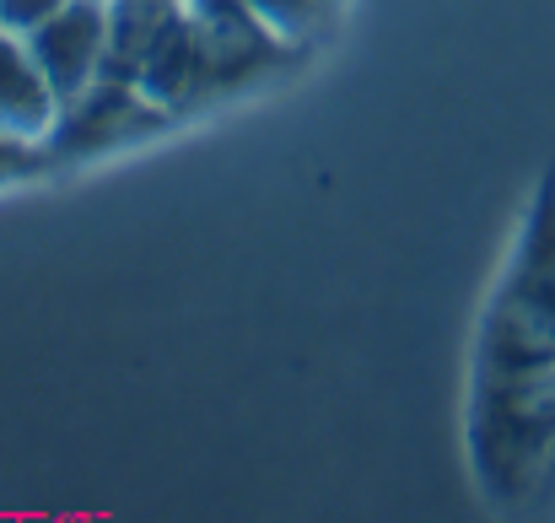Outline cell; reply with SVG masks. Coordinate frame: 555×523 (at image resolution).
Returning <instances> with one entry per match:
<instances>
[{"instance_id":"6da1fadb","label":"cell","mask_w":555,"mask_h":523,"mask_svg":"<svg viewBox=\"0 0 555 523\" xmlns=\"http://www.w3.org/2000/svg\"><path fill=\"white\" fill-rule=\"evenodd\" d=\"M469 464L496 508H545L555 448V174L491 286L469 372Z\"/></svg>"},{"instance_id":"7a4b0ae2","label":"cell","mask_w":555,"mask_h":523,"mask_svg":"<svg viewBox=\"0 0 555 523\" xmlns=\"http://www.w3.org/2000/svg\"><path fill=\"white\" fill-rule=\"evenodd\" d=\"M168 125H173V114L157 109L135 81L98 76L87 92L60 103V119L43 136V152H49V163H81V157H103V152L135 146V141L168 130Z\"/></svg>"},{"instance_id":"3957f363","label":"cell","mask_w":555,"mask_h":523,"mask_svg":"<svg viewBox=\"0 0 555 523\" xmlns=\"http://www.w3.org/2000/svg\"><path fill=\"white\" fill-rule=\"evenodd\" d=\"M184 11L199 38V60H205V98L232 92L264 71H281L297 54L243 0H184Z\"/></svg>"},{"instance_id":"277c9868","label":"cell","mask_w":555,"mask_h":523,"mask_svg":"<svg viewBox=\"0 0 555 523\" xmlns=\"http://www.w3.org/2000/svg\"><path fill=\"white\" fill-rule=\"evenodd\" d=\"M38 71L49 76L54 98L70 103L103 76V49H108V0H65L54 16H43L33 33H22Z\"/></svg>"},{"instance_id":"5b68a950","label":"cell","mask_w":555,"mask_h":523,"mask_svg":"<svg viewBox=\"0 0 555 523\" xmlns=\"http://www.w3.org/2000/svg\"><path fill=\"white\" fill-rule=\"evenodd\" d=\"M135 87H141L157 109H168L173 119L189 114L194 103H205V60H199V38H194V22H189L184 0L173 5V16H168L163 33L152 38V49L141 54Z\"/></svg>"},{"instance_id":"8992f818","label":"cell","mask_w":555,"mask_h":523,"mask_svg":"<svg viewBox=\"0 0 555 523\" xmlns=\"http://www.w3.org/2000/svg\"><path fill=\"white\" fill-rule=\"evenodd\" d=\"M54 119H60V98H54L49 76L38 71L27 38L0 27V136L43 146Z\"/></svg>"},{"instance_id":"52a82bcc","label":"cell","mask_w":555,"mask_h":523,"mask_svg":"<svg viewBox=\"0 0 555 523\" xmlns=\"http://www.w3.org/2000/svg\"><path fill=\"white\" fill-rule=\"evenodd\" d=\"M179 0H108V49H103V76L135 81L141 54L163 33Z\"/></svg>"},{"instance_id":"ba28073f","label":"cell","mask_w":555,"mask_h":523,"mask_svg":"<svg viewBox=\"0 0 555 523\" xmlns=\"http://www.w3.org/2000/svg\"><path fill=\"white\" fill-rule=\"evenodd\" d=\"M243 5H248V11H254V16L286 43V49L302 54V49L313 43V33L324 27V16H330L335 0H243Z\"/></svg>"},{"instance_id":"9c48e42d","label":"cell","mask_w":555,"mask_h":523,"mask_svg":"<svg viewBox=\"0 0 555 523\" xmlns=\"http://www.w3.org/2000/svg\"><path fill=\"white\" fill-rule=\"evenodd\" d=\"M49 168H54V163H49V152H43V146L0 136V183H16V178H38V174H49Z\"/></svg>"},{"instance_id":"30bf717a","label":"cell","mask_w":555,"mask_h":523,"mask_svg":"<svg viewBox=\"0 0 555 523\" xmlns=\"http://www.w3.org/2000/svg\"><path fill=\"white\" fill-rule=\"evenodd\" d=\"M65 0H0V27L11 33H33L43 16H54Z\"/></svg>"}]
</instances>
